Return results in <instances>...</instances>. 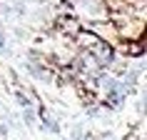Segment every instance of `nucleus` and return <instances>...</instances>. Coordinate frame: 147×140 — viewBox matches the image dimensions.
Listing matches in <instances>:
<instances>
[{
    "label": "nucleus",
    "mask_w": 147,
    "mask_h": 140,
    "mask_svg": "<svg viewBox=\"0 0 147 140\" xmlns=\"http://www.w3.org/2000/svg\"><path fill=\"white\" fill-rule=\"evenodd\" d=\"M5 48V40H3V33H0V50Z\"/></svg>",
    "instance_id": "1"
}]
</instances>
